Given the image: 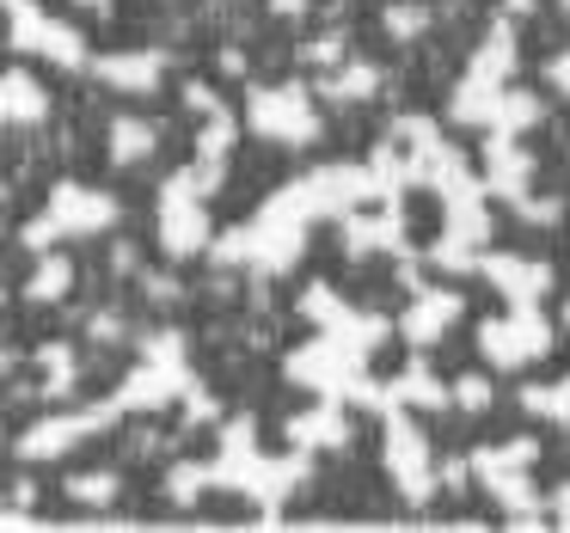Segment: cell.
Here are the masks:
<instances>
[{"label": "cell", "mask_w": 570, "mask_h": 533, "mask_svg": "<svg viewBox=\"0 0 570 533\" xmlns=\"http://www.w3.org/2000/svg\"><path fill=\"white\" fill-rule=\"evenodd\" d=\"M185 398H190V423H209V417H222V405H215V393H209V386H203V381H190L185 386Z\"/></svg>", "instance_id": "obj_34"}, {"label": "cell", "mask_w": 570, "mask_h": 533, "mask_svg": "<svg viewBox=\"0 0 570 533\" xmlns=\"http://www.w3.org/2000/svg\"><path fill=\"white\" fill-rule=\"evenodd\" d=\"M203 197H209V185L197 178V166L166 178L160 203H154V234H160L166 258H197L209 246V203Z\"/></svg>", "instance_id": "obj_7"}, {"label": "cell", "mask_w": 570, "mask_h": 533, "mask_svg": "<svg viewBox=\"0 0 570 533\" xmlns=\"http://www.w3.org/2000/svg\"><path fill=\"white\" fill-rule=\"evenodd\" d=\"M454 405H460V411H484V405H491V381H484V374L454 381Z\"/></svg>", "instance_id": "obj_32"}, {"label": "cell", "mask_w": 570, "mask_h": 533, "mask_svg": "<svg viewBox=\"0 0 570 533\" xmlns=\"http://www.w3.org/2000/svg\"><path fill=\"white\" fill-rule=\"evenodd\" d=\"M80 7H92V13H105V7H111V0H80Z\"/></svg>", "instance_id": "obj_44"}, {"label": "cell", "mask_w": 570, "mask_h": 533, "mask_svg": "<svg viewBox=\"0 0 570 533\" xmlns=\"http://www.w3.org/2000/svg\"><path fill=\"white\" fill-rule=\"evenodd\" d=\"M141 288H148V300H178V283L166 270H148V276H141Z\"/></svg>", "instance_id": "obj_37"}, {"label": "cell", "mask_w": 570, "mask_h": 533, "mask_svg": "<svg viewBox=\"0 0 570 533\" xmlns=\"http://www.w3.org/2000/svg\"><path fill=\"white\" fill-rule=\"evenodd\" d=\"M472 246H479V239H460V234H442V239H435V246H430V264H435V270H479V251H472Z\"/></svg>", "instance_id": "obj_28"}, {"label": "cell", "mask_w": 570, "mask_h": 533, "mask_svg": "<svg viewBox=\"0 0 570 533\" xmlns=\"http://www.w3.org/2000/svg\"><path fill=\"white\" fill-rule=\"evenodd\" d=\"M111 270H136V246H111Z\"/></svg>", "instance_id": "obj_42"}, {"label": "cell", "mask_w": 570, "mask_h": 533, "mask_svg": "<svg viewBox=\"0 0 570 533\" xmlns=\"http://www.w3.org/2000/svg\"><path fill=\"white\" fill-rule=\"evenodd\" d=\"M546 509H552V521H564V527H570V484H558V491L546 496Z\"/></svg>", "instance_id": "obj_39"}, {"label": "cell", "mask_w": 570, "mask_h": 533, "mask_svg": "<svg viewBox=\"0 0 570 533\" xmlns=\"http://www.w3.org/2000/svg\"><path fill=\"white\" fill-rule=\"evenodd\" d=\"M117 221V197L111 190H92V185H56L43 215L26 227V246L31 251H50L56 239H92Z\"/></svg>", "instance_id": "obj_5"}, {"label": "cell", "mask_w": 570, "mask_h": 533, "mask_svg": "<svg viewBox=\"0 0 570 533\" xmlns=\"http://www.w3.org/2000/svg\"><path fill=\"white\" fill-rule=\"evenodd\" d=\"M301 62H307V68H337V62H344V38H320V43H307V50H301Z\"/></svg>", "instance_id": "obj_33"}, {"label": "cell", "mask_w": 570, "mask_h": 533, "mask_svg": "<svg viewBox=\"0 0 570 533\" xmlns=\"http://www.w3.org/2000/svg\"><path fill=\"white\" fill-rule=\"evenodd\" d=\"M68 288H75V264L62 258V251H38V270H31L26 283V300L31 307H50V300H62Z\"/></svg>", "instance_id": "obj_24"}, {"label": "cell", "mask_w": 570, "mask_h": 533, "mask_svg": "<svg viewBox=\"0 0 570 533\" xmlns=\"http://www.w3.org/2000/svg\"><path fill=\"white\" fill-rule=\"evenodd\" d=\"M252 136L276 141V148H313L320 141V111H313L307 87H258L246 99Z\"/></svg>", "instance_id": "obj_8"}, {"label": "cell", "mask_w": 570, "mask_h": 533, "mask_svg": "<svg viewBox=\"0 0 570 533\" xmlns=\"http://www.w3.org/2000/svg\"><path fill=\"white\" fill-rule=\"evenodd\" d=\"M386 398H399V405H417V411H448V398H454V393H448V386L430 374V362L417 356V362H405V368L386 381Z\"/></svg>", "instance_id": "obj_20"}, {"label": "cell", "mask_w": 570, "mask_h": 533, "mask_svg": "<svg viewBox=\"0 0 570 533\" xmlns=\"http://www.w3.org/2000/svg\"><path fill=\"white\" fill-rule=\"evenodd\" d=\"M7 43H13V56H43V62H56V68L87 62L80 31L62 26V19H50L38 0H7Z\"/></svg>", "instance_id": "obj_10"}, {"label": "cell", "mask_w": 570, "mask_h": 533, "mask_svg": "<svg viewBox=\"0 0 570 533\" xmlns=\"http://www.w3.org/2000/svg\"><path fill=\"white\" fill-rule=\"evenodd\" d=\"M209 484H215V460L209 466H203V460H178L173 478H166V496H173V503H197Z\"/></svg>", "instance_id": "obj_27"}, {"label": "cell", "mask_w": 570, "mask_h": 533, "mask_svg": "<svg viewBox=\"0 0 570 533\" xmlns=\"http://www.w3.org/2000/svg\"><path fill=\"white\" fill-rule=\"evenodd\" d=\"M350 442V411L344 398H320L313 411L288 417V447H344Z\"/></svg>", "instance_id": "obj_17"}, {"label": "cell", "mask_w": 570, "mask_h": 533, "mask_svg": "<svg viewBox=\"0 0 570 533\" xmlns=\"http://www.w3.org/2000/svg\"><path fill=\"white\" fill-rule=\"evenodd\" d=\"M564 325H570V307H564Z\"/></svg>", "instance_id": "obj_47"}, {"label": "cell", "mask_w": 570, "mask_h": 533, "mask_svg": "<svg viewBox=\"0 0 570 533\" xmlns=\"http://www.w3.org/2000/svg\"><path fill=\"white\" fill-rule=\"evenodd\" d=\"M166 62L173 56L166 50H124V56H99V80L117 92H154L166 75Z\"/></svg>", "instance_id": "obj_19"}, {"label": "cell", "mask_w": 570, "mask_h": 533, "mask_svg": "<svg viewBox=\"0 0 570 533\" xmlns=\"http://www.w3.org/2000/svg\"><path fill=\"white\" fill-rule=\"evenodd\" d=\"M117 411H124L117 398H99V405H87V411H56V417L31 423V430L19 435V460H56V454H68V447H80L87 435L111 430Z\"/></svg>", "instance_id": "obj_12"}, {"label": "cell", "mask_w": 570, "mask_h": 533, "mask_svg": "<svg viewBox=\"0 0 570 533\" xmlns=\"http://www.w3.org/2000/svg\"><path fill=\"white\" fill-rule=\"evenodd\" d=\"M546 80H552V87L570 99V50H564V56H552V68H546Z\"/></svg>", "instance_id": "obj_38"}, {"label": "cell", "mask_w": 570, "mask_h": 533, "mask_svg": "<svg viewBox=\"0 0 570 533\" xmlns=\"http://www.w3.org/2000/svg\"><path fill=\"white\" fill-rule=\"evenodd\" d=\"M0 111H7V124H13V129H31V124L50 117V99H43V87L26 75V68H13L7 87H0Z\"/></svg>", "instance_id": "obj_23"}, {"label": "cell", "mask_w": 570, "mask_h": 533, "mask_svg": "<svg viewBox=\"0 0 570 533\" xmlns=\"http://www.w3.org/2000/svg\"><path fill=\"white\" fill-rule=\"evenodd\" d=\"M38 368H43L38 398H68V393H75L80 362H75V349H68V344H43V349H38Z\"/></svg>", "instance_id": "obj_25"}, {"label": "cell", "mask_w": 570, "mask_h": 533, "mask_svg": "<svg viewBox=\"0 0 570 533\" xmlns=\"http://www.w3.org/2000/svg\"><path fill=\"white\" fill-rule=\"evenodd\" d=\"M528 178H533V154L515 136H497L491 129V141H484V185L503 203H521L528 197Z\"/></svg>", "instance_id": "obj_16"}, {"label": "cell", "mask_w": 570, "mask_h": 533, "mask_svg": "<svg viewBox=\"0 0 570 533\" xmlns=\"http://www.w3.org/2000/svg\"><path fill=\"white\" fill-rule=\"evenodd\" d=\"M68 496L87 509H111L117 503V472H80V478H68Z\"/></svg>", "instance_id": "obj_29"}, {"label": "cell", "mask_w": 570, "mask_h": 533, "mask_svg": "<svg viewBox=\"0 0 570 533\" xmlns=\"http://www.w3.org/2000/svg\"><path fill=\"white\" fill-rule=\"evenodd\" d=\"M87 337H92V344H117V337H124V319H117V313H92Z\"/></svg>", "instance_id": "obj_36"}, {"label": "cell", "mask_w": 570, "mask_h": 533, "mask_svg": "<svg viewBox=\"0 0 570 533\" xmlns=\"http://www.w3.org/2000/svg\"><path fill=\"white\" fill-rule=\"evenodd\" d=\"M288 381L313 386L320 398H344V405H386V386L368 381V349L344 344L332 332L288 356Z\"/></svg>", "instance_id": "obj_2"}, {"label": "cell", "mask_w": 570, "mask_h": 533, "mask_svg": "<svg viewBox=\"0 0 570 533\" xmlns=\"http://www.w3.org/2000/svg\"><path fill=\"white\" fill-rule=\"evenodd\" d=\"M454 319H460V295H454V288H417L411 307L399 313V337L417 344V349H430L435 337H448V325H454Z\"/></svg>", "instance_id": "obj_13"}, {"label": "cell", "mask_w": 570, "mask_h": 533, "mask_svg": "<svg viewBox=\"0 0 570 533\" xmlns=\"http://www.w3.org/2000/svg\"><path fill=\"white\" fill-rule=\"evenodd\" d=\"M528 7H533V0H509V13H528Z\"/></svg>", "instance_id": "obj_45"}, {"label": "cell", "mask_w": 570, "mask_h": 533, "mask_svg": "<svg viewBox=\"0 0 570 533\" xmlns=\"http://www.w3.org/2000/svg\"><path fill=\"white\" fill-rule=\"evenodd\" d=\"M185 105H190L197 117H215V111H227V105H222V92H215V87H203V80H190V87H185Z\"/></svg>", "instance_id": "obj_35"}, {"label": "cell", "mask_w": 570, "mask_h": 533, "mask_svg": "<svg viewBox=\"0 0 570 533\" xmlns=\"http://www.w3.org/2000/svg\"><path fill=\"white\" fill-rule=\"evenodd\" d=\"M307 7H313V0H271V13H283V19H301Z\"/></svg>", "instance_id": "obj_41"}, {"label": "cell", "mask_w": 570, "mask_h": 533, "mask_svg": "<svg viewBox=\"0 0 570 533\" xmlns=\"http://www.w3.org/2000/svg\"><path fill=\"white\" fill-rule=\"evenodd\" d=\"M337 234H344V251L350 258H368V251H393L399 239H405V215H399V203H386V209H350L344 221H337Z\"/></svg>", "instance_id": "obj_15"}, {"label": "cell", "mask_w": 570, "mask_h": 533, "mask_svg": "<svg viewBox=\"0 0 570 533\" xmlns=\"http://www.w3.org/2000/svg\"><path fill=\"white\" fill-rule=\"evenodd\" d=\"M381 411H386V472H393L399 496H405V503H430L435 484H442V472H435V460H430V442H423V430L405 417L399 398H386Z\"/></svg>", "instance_id": "obj_9"}, {"label": "cell", "mask_w": 570, "mask_h": 533, "mask_svg": "<svg viewBox=\"0 0 570 533\" xmlns=\"http://www.w3.org/2000/svg\"><path fill=\"white\" fill-rule=\"evenodd\" d=\"M301 478H307V447H295V454L271 460V454H258V423H252V417H234V423L222 430L215 484H227V491H239V496H252V503L276 509Z\"/></svg>", "instance_id": "obj_1"}, {"label": "cell", "mask_w": 570, "mask_h": 533, "mask_svg": "<svg viewBox=\"0 0 570 533\" xmlns=\"http://www.w3.org/2000/svg\"><path fill=\"white\" fill-rule=\"evenodd\" d=\"M509 75H515V26H509V19H497V26L484 31L479 56H472L466 80H460L454 99H448L454 124H484V129H491L497 99L509 92Z\"/></svg>", "instance_id": "obj_4"}, {"label": "cell", "mask_w": 570, "mask_h": 533, "mask_svg": "<svg viewBox=\"0 0 570 533\" xmlns=\"http://www.w3.org/2000/svg\"><path fill=\"white\" fill-rule=\"evenodd\" d=\"M540 460V447L528 442V435H515V442H503V447H479L472 454V472H479V484L497 496V509H503L515 527H540L552 509H546V496L533 491V478H528V466Z\"/></svg>", "instance_id": "obj_3"}, {"label": "cell", "mask_w": 570, "mask_h": 533, "mask_svg": "<svg viewBox=\"0 0 570 533\" xmlns=\"http://www.w3.org/2000/svg\"><path fill=\"white\" fill-rule=\"evenodd\" d=\"M558 13H570V0H558Z\"/></svg>", "instance_id": "obj_46"}, {"label": "cell", "mask_w": 570, "mask_h": 533, "mask_svg": "<svg viewBox=\"0 0 570 533\" xmlns=\"http://www.w3.org/2000/svg\"><path fill=\"white\" fill-rule=\"evenodd\" d=\"M381 87H386V75L374 62H362V56L356 62H337L332 75H325V99L332 105H368Z\"/></svg>", "instance_id": "obj_22"}, {"label": "cell", "mask_w": 570, "mask_h": 533, "mask_svg": "<svg viewBox=\"0 0 570 533\" xmlns=\"http://www.w3.org/2000/svg\"><path fill=\"white\" fill-rule=\"evenodd\" d=\"M479 349H484V362H497V368H521V362H533V356L552 349V325H546L540 307H509L503 319L479 325Z\"/></svg>", "instance_id": "obj_11"}, {"label": "cell", "mask_w": 570, "mask_h": 533, "mask_svg": "<svg viewBox=\"0 0 570 533\" xmlns=\"http://www.w3.org/2000/svg\"><path fill=\"white\" fill-rule=\"evenodd\" d=\"M430 0H399V7H386V31L393 38H417V31H430Z\"/></svg>", "instance_id": "obj_30"}, {"label": "cell", "mask_w": 570, "mask_h": 533, "mask_svg": "<svg viewBox=\"0 0 570 533\" xmlns=\"http://www.w3.org/2000/svg\"><path fill=\"white\" fill-rule=\"evenodd\" d=\"M435 472H442V484H466V472H472V466H460V460H448V466H435Z\"/></svg>", "instance_id": "obj_43"}, {"label": "cell", "mask_w": 570, "mask_h": 533, "mask_svg": "<svg viewBox=\"0 0 570 533\" xmlns=\"http://www.w3.org/2000/svg\"><path fill=\"white\" fill-rule=\"evenodd\" d=\"M515 215H521V221H546V227H558V221H564V203H558V197H521V203H515Z\"/></svg>", "instance_id": "obj_31"}, {"label": "cell", "mask_w": 570, "mask_h": 533, "mask_svg": "<svg viewBox=\"0 0 570 533\" xmlns=\"http://www.w3.org/2000/svg\"><path fill=\"white\" fill-rule=\"evenodd\" d=\"M435 190H442V209H448V234H460V239H484V234H491L484 190L472 185V172H454L448 185H435Z\"/></svg>", "instance_id": "obj_18"}, {"label": "cell", "mask_w": 570, "mask_h": 533, "mask_svg": "<svg viewBox=\"0 0 570 533\" xmlns=\"http://www.w3.org/2000/svg\"><path fill=\"white\" fill-rule=\"evenodd\" d=\"M154 148H160V124H154V117H111V129H105V154H111L117 166L148 160Z\"/></svg>", "instance_id": "obj_21"}, {"label": "cell", "mask_w": 570, "mask_h": 533, "mask_svg": "<svg viewBox=\"0 0 570 533\" xmlns=\"http://www.w3.org/2000/svg\"><path fill=\"white\" fill-rule=\"evenodd\" d=\"M222 75H227V80L246 75V50H222Z\"/></svg>", "instance_id": "obj_40"}, {"label": "cell", "mask_w": 570, "mask_h": 533, "mask_svg": "<svg viewBox=\"0 0 570 533\" xmlns=\"http://www.w3.org/2000/svg\"><path fill=\"white\" fill-rule=\"evenodd\" d=\"M190 386V362H185V332H154L141 344V362L124 386H117V405L124 411H160L173 405Z\"/></svg>", "instance_id": "obj_6"}, {"label": "cell", "mask_w": 570, "mask_h": 533, "mask_svg": "<svg viewBox=\"0 0 570 533\" xmlns=\"http://www.w3.org/2000/svg\"><path fill=\"white\" fill-rule=\"evenodd\" d=\"M479 270L491 276L497 288H503V300H509V307H533V300H540L546 288H552V264L521 258V251H497V258H484Z\"/></svg>", "instance_id": "obj_14"}, {"label": "cell", "mask_w": 570, "mask_h": 533, "mask_svg": "<svg viewBox=\"0 0 570 533\" xmlns=\"http://www.w3.org/2000/svg\"><path fill=\"white\" fill-rule=\"evenodd\" d=\"M540 117H546V105L533 99V92H503V99H497L491 129H497V136H521V129H533Z\"/></svg>", "instance_id": "obj_26"}]
</instances>
